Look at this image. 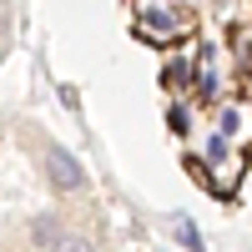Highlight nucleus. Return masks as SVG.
<instances>
[{
    "label": "nucleus",
    "instance_id": "2",
    "mask_svg": "<svg viewBox=\"0 0 252 252\" xmlns=\"http://www.w3.org/2000/svg\"><path fill=\"white\" fill-rule=\"evenodd\" d=\"M51 252H96V242L91 237H81V232H71V227H66V237H61Z\"/></svg>",
    "mask_w": 252,
    "mask_h": 252
},
{
    "label": "nucleus",
    "instance_id": "1",
    "mask_svg": "<svg viewBox=\"0 0 252 252\" xmlns=\"http://www.w3.org/2000/svg\"><path fill=\"white\" fill-rule=\"evenodd\" d=\"M40 161H46V177H51L56 192H81V187H86V172H81V161H76L61 141H40Z\"/></svg>",
    "mask_w": 252,
    "mask_h": 252
}]
</instances>
